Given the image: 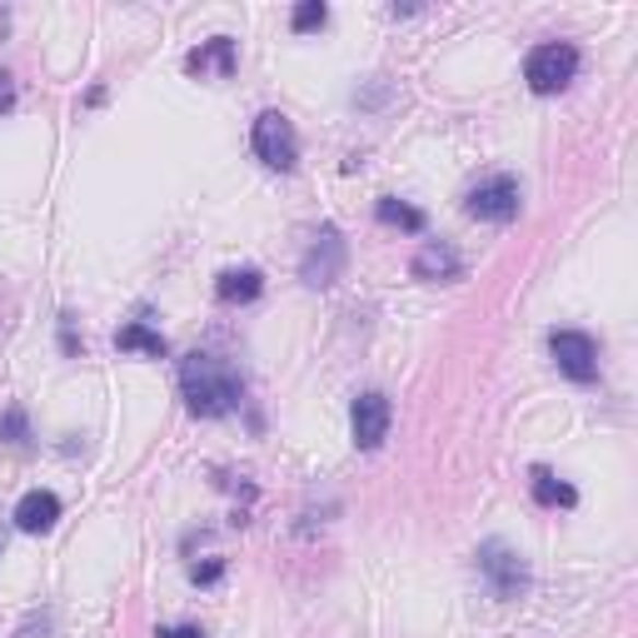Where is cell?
<instances>
[{
  "label": "cell",
  "mask_w": 638,
  "mask_h": 638,
  "mask_svg": "<svg viewBox=\"0 0 638 638\" xmlns=\"http://www.w3.org/2000/svg\"><path fill=\"white\" fill-rule=\"evenodd\" d=\"M179 394L195 419H224L245 404V380L214 355H185L179 359Z\"/></svg>",
  "instance_id": "6da1fadb"
},
{
  "label": "cell",
  "mask_w": 638,
  "mask_h": 638,
  "mask_svg": "<svg viewBox=\"0 0 638 638\" xmlns=\"http://www.w3.org/2000/svg\"><path fill=\"white\" fill-rule=\"evenodd\" d=\"M573 76H579V50L569 40H544L524 60V80L534 95H559Z\"/></svg>",
  "instance_id": "7a4b0ae2"
},
{
  "label": "cell",
  "mask_w": 638,
  "mask_h": 638,
  "mask_svg": "<svg viewBox=\"0 0 638 638\" xmlns=\"http://www.w3.org/2000/svg\"><path fill=\"white\" fill-rule=\"evenodd\" d=\"M250 146H255V155L265 160L269 170H280V175H290V170L300 165V135H294L290 115H280V111H259L255 115Z\"/></svg>",
  "instance_id": "3957f363"
},
{
  "label": "cell",
  "mask_w": 638,
  "mask_h": 638,
  "mask_svg": "<svg viewBox=\"0 0 638 638\" xmlns=\"http://www.w3.org/2000/svg\"><path fill=\"white\" fill-rule=\"evenodd\" d=\"M474 564H479V573L489 579L494 599H519V594L529 589V564H524V554L509 549V544H499V538L479 544Z\"/></svg>",
  "instance_id": "277c9868"
},
{
  "label": "cell",
  "mask_w": 638,
  "mask_h": 638,
  "mask_svg": "<svg viewBox=\"0 0 638 638\" xmlns=\"http://www.w3.org/2000/svg\"><path fill=\"white\" fill-rule=\"evenodd\" d=\"M345 265H349V245H345V235H339L335 224H325L320 235L310 240V250H304V259H300V280L310 285V290H329V285L345 275Z\"/></svg>",
  "instance_id": "5b68a950"
},
{
  "label": "cell",
  "mask_w": 638,
  "mask_h": 638,
  "mask_svg": "<svg viewBox=\"0 0 638 638\" xmlns=\"http://www.w3.org/2000/svg\"><path fill=\"white\" fill-rule=\"evenodd\" d=\"M549 355L559 364V374H569L573 384H594L599 380V345L594 335L583 329H554L549 335Z\"/></svg>",
  "instance_id": "8992f818"
},
{
  "label": "cell",
  "mask_w": 638,
  "mask_h": 638,
  "mask_svg": "<svg viewBox=\"0 0 638 638\" xmlns=\"http://www.w3.org/2000/svg\"><path fill=\"white\" fill-rule=\"evenodd\" d=\"M519 179L514 175H494L484 179L479 190H469V200H464V210L474 214V220H494V224H509L519 214Z\"/></svg>",
  "instance_id": "52a82bcc"
},
{
  "label": "cell",
  "mask_w": 638,
  "mask_h": 638,
  "mask_svg": "<svg viewBox=\"0 0 638 638\" xmlns=\"http://www.w3.org/2000/svg\"><path fill=\"white\" fill-rule=\"evenodd\" d=\"M390 425H394V409L380 390L359 394L355 409H349V429H355V444L359 449H380L390 439Z\"/></svg>",
  "instance_id": "ba28073f"
},
{
  "label": "cell",
  "mask_w": 638,
  "mask_h": 638,
  "mask_svg": "<svg viewBox=\"0 0 638 638\" xmlns=\"http://www.w3.org/2000/svg\"><path fill=\"white\" fill-rule=\"evenodd\" d=\"M409 275H415V280H429V285H454V280H464V259L449 240H429V245H419V255L409 259Z\"/></svg>",
  "instance_id": "9c48e42d"
},
{
  "label": "cell",
  "mask_w": 638,
  "mask_h": 638,
  "mask_svg": "<svg viewBox=\"0 0 638 638\" xmlns=\"http://www.w3.org/2000/svg\"><path fill=\"white\" fill-rule=\"evenodd\" d=\"M185 70L190 76H220V80H230L235 76V40L230 35H210L205 45H195L190 56H185Z\"/></svg>",
  "instance_id": "30bf717a"
},
{
  "label": "cell",
  "mask_w": 638,
  "mask_h": 638,
  "mask_svg": "<svg viewBox=\"0 0 638 638\" xmlns=\"http://www.w3.org/2000/svg\"><path fill=\"white\" fill-rule=\"evenodd\" d=\"M15 529H21V534H50V529L60 524V499L50 489H31L21 499V504H15Z\"/></svg>",
  "instance_id": "8fae6325"
},
{
  "label": "cell",
  "mask_w": 638,
  "mask_h": 638,
  "mask_svg": "<svg viewBox=\"0 0 638 638\" xmlns=\"http://www.w3.org/2000/svg\"><path fill=\"white\" fill-rule=\"evenodd\" d=\"M529 494H534L538 509H573L579 504V489H573L569 479H559L554 469H544V464L529 469Z\"/></svg>",
  "instance_id": "7c38bea8"
},
{
  "label": "cell",
  "mask_w": 638,
  "mask_h": 638,
  "mask_svg": "<svg viewBox=\"0 0 638 638\" xmlns=\"http://www.w3.org/2000/svg\"><path fill=\"white\" fill-rule=\"evenodd\" d=\"M214 294H220L224 304H250V300H259L265 294V275L259 269H224L220 280H214Z\"/></svg>",
  "instance_id": "4fadbf2b"
},
{
  "label": "cell",
  "mask_w": 638,
  "mask_h": 638,
  "mask_svg": "<svg viewBox=\"0 0 638 638\" xmlns=\"http://www.w3.org/2000/svg\"><path fill=\"white\" fill-rule=\"evenodd\" d=\"M374 214H380V224H394V230H404V235H425L429 230V214L415 210V205L394 200V195H384V200L374 205Z\"/></svg>",
  "instance_id": "5bb4252c"
},
{
  "label": "cell",
  "mask_w": 638,
  "mask_h": 638,
  "mask_svg": "<svg viewBox=\"0 0 638 638\" xmlns=\"http://www.w3.org/2000/svg\"><path fill=\"white\" fill-rule=\"evenodd\" d=\"M115 349H146L150 359H165L170 355L165 335H160V329H150V325H140V320H130V325L115 329Z\"/></svg>",
  "instance_id": "9a60e30c"
},
{
  "label": "cell",
  "mask_w": 638,
  "mask_h": 638,
  "mask_svg": "<svg viewBox=\"0 0 638 638\" xmlns=\"http://www.w3.org/2000/svg\"><path fill=\"white\" fill-rule=\"evenodd\" d=\"M325 21H329V5L325 0H300V5H294V15H290V25L294 31H325Z\"/></svg>",
  "instance_id": "2e32d148"
},
{
  "label": "cell",
  "mask_w": 638,
  "mask_h": 638,
  "mask_svg": "<svg viewBox=\"0 0 638 638\" xmlns=\"http://www.w3.org/2000/svg\"><path fill=\"white\" fill-rule=\"evenodd\" d=\"M0 439H5V444H25V439H31L25 409H5V419H0Z\"/></svg>",
  "instance_id": "e0dca14e"
},
{
  "label": "cell",
  "mask_w": 638,
  "mask_h": 638,
  "mask_svg": "<svg viewBox=\"0 0 638 638\" xmlns=\"http://www.w3.org/2000/svg\"><path fill=\"white\" fill-rule=\"evenodd\" d=\"M220 573H224V559H210V564H195L190 579L195 583H220Z\"/></svg>",
  "instance_id": "ac0fdd59"
},
{
  "label": "cell",
  "mask_w": 638,
  "mask_h": 638,
  "mask_svg": "<svg viewBox=\"0 0 638 638\" xmlns=\"http://www.w3.org/2000/svg\"><path fill=\"white\" fill-rule=\"evenodd\" d=\"M155 638H205V634H200L195 624H175V628H160Z\"/></svg>",
  "instance_id": "d6986e66"
},
{
  "label": "cell",
  "mask_w": 638,
  "mask_h": 638,
  "mask_svg": "<svg viewBox=\"0 0 638 638\" xmlns=\"http://www.w3.org/2000/svg\"><path fill=\"white\" fill-rule=\"evenodd\" d=\"M15 638H50V624H45V618H31V624H25Z\"/></svg>",
  "instance_id": "ffe728a7"
},
{
  "label": "cell",
  "mask_w": 638,
  "mask_h": 638,
  "mask_svg": "<svg viewBox=\"0 0 638 638\" xmlns=\"http://www.w3.org/2000/svg\"><path fill=\"white\" fill-rule=\"evenodd\" d=\"M11 101H15V85H11V76L0 70V111H11Z\"/></svg>",
  "instance_id": "44dd1931"
}]
</instances>
